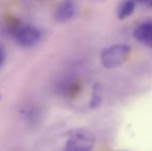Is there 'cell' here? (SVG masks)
I'll return each instance as SVG.
<instances>
[{"label": "cell", "mask_w": 152, "mask_h": 151, "mask_svg": "<svg viewBox=\"0 0 152 151\" xmlns=\"http://www.w3.org/2000/svg\"><path fill=\"white\" fill-rule=\"evenodd\" d=\"M65 150L68 151H88L95 144V137L91 131L84 128H76L66 133Z\"/></svg>", "instance_id": "obj_1"}, {"label": "cell", "mask_w": 152, "mask_h": 151, "mask_svg": "<svg viewBox=\"0 0 152 151\" xmlns=\"http://www.w3.org/2000/svg\"><path fill=\"white\" fill-rule=\"evenodd\" d=\"M130 54V48L126 44H114L104 49L100 54L102 64L106 69H115L126 61Z\"/></svg>", "instance_id": "obj_2"}, {"label": "cell", "mask_w": 152, "mask_h": 151, "mask_svg": "<svg viewBox=\"0 0 152 151\" xmlns=\"http://www.w3.org/2000/svg\"><path fill=\"white\" fill-rule=\"evenodd\" d=\"M10 30L17 42L26 48L35 46L42 37V32L36 27L25 25L19 22L10 25Z\"/></svg>", "instance_id": "obj_3"}, {"label": "cell", "mask_w": 152, "mask_h": 151, "mask_svg": "<svg viewBox=\"0 0 152 151\" xmlns=\"http://www.w3.org/2000/svg\"><path fill=\"white\" fill-rule=\"evenodd\" d=\"M134 36L143 46L152 49V22H145L139 25L134 29Z\"/></svg>", "instance_id": "obj_4"}, {"label": "cell", "mask_w": 152, "mask_h": 151, "mask_svg": "<svg viewBox=\"0 0 152 151\" xmlns=\"http://www.w3.org/2000/svg\"><path fill=\"white\" fill-rule=\"evenodd\" d=\"M76 12V5L74 0H63L57 7L55 18L58 22L64 23L69 21Z\"/></svg>", "instance_id": "obj_5"}, {"label": "cell", "mask_w": 152, "mask_h": 151, "mask_svg": "<svg viewBox=\"0 0 152 151\" xmlns=\"http://www.w3.org/2000/svg\"><path fill=\"white\" fill-rule=\"evenodd\" d=\"M102 101V85L100 83H95L92 88V95L89 107L91 109H97Z\"/></svg>", "instance_id": "obj_6"}, {"label": "cell", "mask_w": 152, "mask_h": 151, "mask_svg": "<svg viewBox=\"0 0 152 151\" xmlns=\"http://www.w3.org/2000/svg\"><path fill=\"white\" fill-rule=\"evenodd\" d=\"M134 8H136V0H125L118 9V18L120 20H124L130 17Z\"/></svg>", "instance_id": "obj_7"}, {"label": "cell", "mask_w": 152, "mask_h": 151, "mask_svg": "<svg viewBox=\"0 0 152 151\" xmlns=\"http://www.w3.org/2000/svg\"><path fill=\"white\" fill-rule=\"evenodd\" d=\"M4 57H5V55H4V51H3V49L0 47V66H1L2 63H3Z\"/></svg>", "instance_id": "obj_8"}, {"label": "cell", "mask_w": 152, "mask_h": 151, "mask_svg": "<svg viewBox=\"0 0 152 151\" xmlns=\"http://www.w3.org/2000/svg\"><path fill=\"white\" fill-rule=\"evenodd\" d=\"M137 1H138V2H141V3H147V4H148L150 0H136V2H137Z\"/></svg>", "instance_id": "obj_9"}, {"label": "cell", "mask_w": 152, "mask_h": 151, "mask_svg": "<svg viewBox=\"0 0 152 151\" xmlns=\"http://www.w3.org/2000/svg\"><path fill=\"white\" fill-rule=\"evenodd\" d=\"M148 5H149V6H152V0H150V1H149Z\"/></svg>", "instance_id": "obj_10"}]
</instances>
